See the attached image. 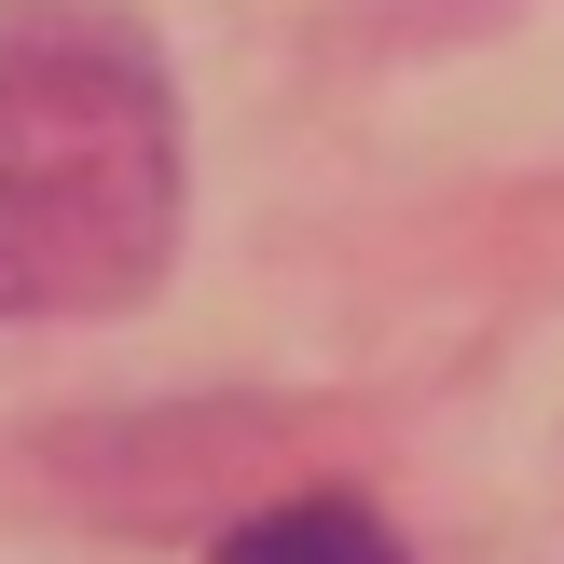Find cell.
Segmentation results:
<instances>
[{
  "instance_id": "obj_1",
  "label": "cell",
  "mask_w": 564,
  "mask_h": 564,
  "mask_svg": "<svg viewBox=\"0 0 564 564\" xmlns=\"http://www.w3.org/2000/svg\"><path fill=\"white\" fill-rule=\"evenodd\" d=\"M180 248V97L138 14L0 0V317H110Z\"/></svg>"
},
{
  "instance_id": "obj_2",
  "label": "cell",
  "mask_w": 564,
  "mask_h": 564,
  "mask_svg": "<svg viewBox=\"0 0 564 564\" xmlns=\"http://www.w3.org/2000/svg\"><path fill=\"white\" fill-rule=\"evenodd\" d=\"M220 564H400V538L358 496H290V510H248L220 538Z\"/></svg>"
}]
</instances>
